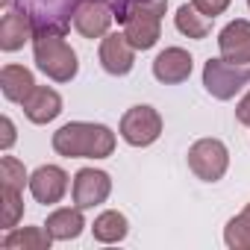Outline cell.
I'll return each instance as SVG.
<instances>
[{"instance_id":"24","label":"cell","mask_w":250,"mask_h":250,"mask_svg":"<svg viewBox=\"0 0 250 250\" xmlns=\"http://www.w3.org/2000/svg\"><path fill=\"white\" fill-rule=\"evenodd\" d=\"M0 130H3V136H0V150H9L12 145H15V124H12V118H0Z\"/></svg>"},{"instance_id":"5","label":"cell","mask_w":250,"mask_h":250,"mask_svg":"<svg viewBox=\"0 0 250 250\" xmlns=\"http://www.w3.org/2000/svg\"><path fill=\"white\" fill-rule=\"evenodd\" d=\"M188 168L203 183H218L229 168V150L221 139H197L188 147Z\"/></svg>"},{"instance_id":"17","label":"cell","mask_w":250,"mask_h":250,"mask_svg":"<svg viewBox=\"0 0 250 250\" xmlns=\"http://www.w3.org/2000/svg\"><path fill=\"white\" fill-rule=\"evenodd\" d=\"M33 88H36V80L24 65H3V71H0V91H3L6 100L24 103Z\"/></svg>"},{"instance_id":"18","label":"cell","mask_w":250,"mask_h":250,"mask_svg":"<svg viewBox=\"0 0 250 250\" xmlns=\"http://www.w3.org/2000/svg\"><path fill=\"white\" fill-rule=\"evenodd\" d=\"M53 244V235L47 227H12L3 235L6 250H47Z\"/></svg>"},{"instance_id":"20","label":"cell","mask_w":250,"mask_h":250,"mask_svg":"<svg viewBox=\"0 0 250 250\" xmlns=\"http://www.w3.org/2000/svg\"><path fill=\"white\" fill-rule=\"evenodd\" d=\"M224 241L229 250H250V203L227 221L224 227Z\"/></svg>"},{"instance_id":"6","label":"cell","mask_w":250,"mask_h":250,"mask_svg":"<svg viewBox=\"0 0 250 250\" xmlns=\"http://www.w3.org/2000/svg\"><path fill=\"white\" fill-rule=\"evenodd\" d=\"M118 133L130 147H150L162 136V115L153 106H133L124 112Z\"/></svg>"},{"instance_id":"15","label":"cell","mask_w":250,"mask_h":250,"mask_svg":"<svg viewBox=\"0 0 250 250\" xmlns=\"http://www.w3.org/2000/svg\"><path fill=\"white\" fill-rule=\"evenodd\" d=\"M44 227L53 235V241H74V238L83 235L85 218H83V209L80 206H59V209H53L47 215Z\"/></svg>"},{"instance_id":"11","label":"cell","mask_w":250,"mask_h":250,"mask_svg":"<svg viewBox=\"0 0 250 250\" xmlns=\"http://www.w3.org/2000/svg\"><path fill=\"white\" fill-rule=\"evenodd\" d=\"M218 53L232 65H250V21L235 18L218 33Z\"/></svg>"},{"instance_id":"3","label":"cell","mask_w":250,"mask_h":250,"mask_svg":"<svg viewBox=\"0 0 250 250\" xmlns=\"http://www.w3.org/2000/svg\"><path fill=\"white\" fill-rule=\"evenodd\" d=\"M33 56H36L39 71L44 77H50L53 83H71L80 71L74 47L65 42L62 30H56V27H36Z\"/></svg>"},{"instance_id":"4","label":"cell","mask_w":250,"mask_h":250,"mask_svg":"<svg viewBox=\"0 0 250 250\" xmlns=\"http://www.w3.org/2000/svg\"><path fill=\"white\" fill-rule=\"evenodd\" d=\"M203 85L215 100H232L244 85H250V65H232L224 56L203 65Z\"/></svg>"},{"instance_id":"21","label":"cell","mask_w":250,"mask_h":250,"mask_svg":"<svg viewBox=\"0 0 250 250\" xmlns=\"http://www.w3.org/2000/svg\"><path fill=\"white\" fill-rule=\"evenodd\" d=\"M0 206H3V215H0V224H3V229H12L18 227L21 215H24V200H21V188H12V186H3V191H0Z\"/></svg>"},{"instance_id":"23","label":"cell","mask_w":250,"mask_h":250,"mask_svg":"<svg viewBox=\"0 0 250 250\" xmlns=\"http://www.w3.org/2000/svg\"><path fill=\"white\" fill-rule=\"evenodd\" d=\"M191 3H194V9H200L206 18H218V15L227 12L229 0H191Z\"/></svg>"},{"instance_id":"12","label":"cell","mask_w":250,"mask_h":250,"mask_svg":"<svg viewBox=\"0 0 250 250\" xmlns=\"http://www.w3.org/2000/svg\"><path fill=\"white\" fill-rule=\"evenodd\" d=\"M191 68H194V59L183 47H165L153 59V77L162 85H180V83H186L191 77Z\"/></svg>"},{"instance_id":"9","label":"cell","mask_w":250,"mask_h":250,"mask_svg":"<svg viewBox=\"0 0 250 250\" xmlns=\"http://www.w3.org/2000/svg\"><path fill=\"white\" fill-rule=\"evenodd\" d=\"M97 56H100L103 71L112 74V77H127L136 65V47L124 36V30L121 33H106L100 39V53Z\"/></svg>"},{"instance_id":"2","label":"cell","mask_w":250,"mask_h":250,"mask_svg":"<svg viewBox=\"0 0 250 250\" xmlns=\"http://www.w3.org/2000/svg\"><path fill=\"white\" fill-rule=\"evenodd\" d=\"M168 0H124L115 6V18L124 24V36L136 50H150L162 39V18Z\"/></svg>"},{"instance_id":"7","label":"cell","mask_w":250,"mask_h":250,"mask_svg":"<svg viewBox=\"0 0 250 250\" xmlns=\"http://www.w3.org/2000/svg\"><path fill=\"white\" fill-rule=\"evenodd\" d=\"M115 9L106 0H74L71 6V24L83 39H103L112 27Z\"/></svg>"},{"instance_id":"22","label":"cell","mask_w":250,"mask_h":250,"mask_svg":"<svg viewBox=\"0 0 250 250\" xmlns=\"http://www.w3.org/2000/svg\"><path fill=\"white\" fill-rule=\"evenodd\" d=\"M0 186H12V188H21V191H24V186H30V174H27L21 159H15V156L0 159Z\"/></svg>"},{"instance_id":"16","label":"cell","mask_w":250,"mask_h":250,"mask_svg":"<svg viewBox=\"0 0 250 250\" xmlns=\"http://www.w3.org/2000/svg\"><path fill=\"white\" fill-rule=\"evenodd\" d=\"M127 232H130V221H127V215L118 212V209L100 212L94 218V224H91V235L100 244H118V241L127 238Z\"/></svg>"},{"instance_id":"26","label":"cell","mask_w":250,"mask_h":250,"mask_svg":"<svg viewBox=\"0 0 250 250\" xmlns=\"http://www.w3.org/2000/svg\"><path fill=\"white\" fill-rule=\"evenodd\" d=\"M247 6H250V0H247Z\"/></svg>"},{"instance_id":"8","label":"cell","mask_w":250,"mask_h":250,"mask_svg":"<svg viewBox=\"0 0 250 250\" xmlns=\"http://www.w3.org/2000/svg\"><path fill=\"white\" fill-rule=\"evenodd\" d=\"M109 194H112V177L106 171H100V168H80L74 174L71 197H74V206H80L83 212L106 203Z\"/></svg>"},{"instance_id":"1","label":"cell","mask_w":250,"mask_h":250,"mask_svg":"<svg viewBox=\"0 0 250 250\" xmlns=\"http://www.w3.org/2000/svg\"><path fill=\"white\" fill-rule=\"evenodd\" d=\"M53 150L65 159H106L115 150V133L106 124L68 121L53 133Z\"/></svg>"},{"instance_id":"14","label":"cell","mask_w":250,"mask_h":250,"mask_svg":"<svg viewBox=\"0 0 250 250\" xmlns=\"http://www.w3.org/2000/svg\"><path fill=\"white\" fill-rule=\"evenodd\" d=\"M21 106H24V115L33 124H50V121H56L62 115V97L50 85H36Z\"/></svg>"},{"instance_id":"10","label":"cell","mask_w":250,"mask_h":250,"mask_svg":"<svg viewBox=\"0 0 250 250\" xmlns=\"http://www.w3.org/2000/svg\"><path fill=\"white\" fill-rule=\"evenodd\" d=\"M68 186L71 180L59 165H42L30 174V194L42 206H56L68 194Z\"/></svg>"},{"instance_id":"19","label":"cell","mask_w":250,"mask_h":250,"mask_svg":"<svg viewBox=\"0 0 250 250\" xmlns=\"http://www.w3.org/2000/svg\"><path fill=\"white\" fill-rule=\"evenodd\" d=\"M209 21H212V18H206L200 9H194V3H183V6L177 9V15H174L177 30H180L183 36H188V39H197V42L209 36Z\"/></svg>"},{"instance_id":"25","label":"cell","mask_w":250,"mask_h":250,"mask_svg":"<svg viewBox=\"0 0 250 250\" xmlns=\"http://www.w3.org/2000/svg\"><path fill=\"white\" fill-rule=\"evenodd\" d=\"M235 118H238V124L250 127V91L238 100V106H235Z\"/></svg>"},{"instance_id":"13","label":"cell","mask_w":250,"mask_h":250,"mask_svg":"<svg viewBox=\"0 0 250 250\" xmlns=\"http://www.w3.org/2000/svg\"><path fill=\"white\" fill-rule=\"evenodd\" d=\"M33 36H36L33 18L24 9H9L6 6V15H3V21H0V50L15 53L27 42H33Z\"/></svg>"}]
</instances>
